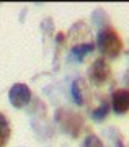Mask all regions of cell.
<instances>
[{"mask_svg": "<svg viewBox=\"0 0 129 147\" xmlns=\"http://www.w3.org/2000/svg\"><path fill=\"white\" fill-rule=\"evenodd\" d=\"M97 46L105 57L114 59L123 53V38L111 25H106L97 34Z\"/></svg>", "mask_w": 129, "mask_h": 147, "instance_id": "1", "label": "cell"}, {"mask_svg": "<svg viewBox=\"0 0 129 147\" xmlns=\"http://www.w3.org/2000/svg\"><path fill=\"white\" fill-rule=\"evenodd\" d=\"M88 79L97 87H101L106 84L111 79V65L108 64V61L105 57L95 59L88 67Z\"/></svg>", "mask_w": 129, "mask_h": 147, "instance_id": "2", "label": "cell"}, {"mask_svg": "<svg viewBox=\"0 0 129 147\" xmlns=\"http://www.w3.org/2000/svg\"><path fill=\"white\" fill-rule=\"evenodd\" d=\"M59 121H61L62 127L69 132V134H72V136H77L78 132L82 131V126H83V118L78 113L72 110H61L59 113Z\"/></svg>", "mask_w": 129, "mask_h": 147, "instance_id": "3", "label": "cell"}, {"mask_svg": "<svg viewBox=\"0 0 129 147\" xmlns=\"http://www.w3.org/2000/svg\"><path fill=\"white\" fill-rule=\"evenodd\" d=\"M8 100H10L11 106H15V108H25L31 100L30 87L21 82L11 85V88L8 90Z\"/></svg>", "mask_w": 129, "mask_h": 147, "instance_id": "4", "label": "cell"}, {"mask_svg": "<svg viewBox=\"0 0 129 147\" xmlns=\"http://www.w3.org/2000/svg\"><path fill=\"white\" fill-rule=\"evenodd\" d=\"M111 106L116 115L129 111V88H116L111 95Z\"/></svg>", "mask_w": 129, "mask_h": 147, "instance_id": "5", "label": "cell"}, {"mask_svg": "<svg viewBox=\"0 0 129 147\" xmlns=\"http://www.w3.org/2000/svg\"><path fill=\"white\" fill-rule=\"evenodd\" d=\"M11 136V126L10 119L7 118L5 113L0 111V147H7Z\"/></svg>", "mask_w": 129, "mask_h": 147, "instance_id": "6", "label": "cell"}, {"mask_svg": "<svg viewBox=\"0 0 129 147\" xmlns=\"http://www.w3.org/2000/svg\"><path fill=\"white\" fill-rule=\"evenodd\" d=\"M72 93L74 98L78 105H83L85 103V96H87V85H85V80L83 79H77L72 85Z\"/></svg>", "mask_w": 129, "mask_h": 147, "instance_id": "7", "label": "cell"}, {"mask_svg": "<svg viewBox=\"0 0 129 147\" xmlns=\"http://www.w3.org/2000/svg\"><path fill=\"white\" fill-rule=\"evenodd\" d=\"M82 147H103V142H101V139H100L98 136L90 134V136H87L83 139Z\"/></svg>", "mask_w": 129, "mask_h": 147, "instance_id": "8", "label": "cell"}, {"mask_svg": "<svg viewBox=\"0 0 129 147\" xmlns=\"http://www.w3.org/2000/svg\"><path fill=\"white\" fill-rule=\"evenodd\" d=\"M106 115H108V101H101V106L93 111V118L101 119V118H103V116H106Z\"/></svg>", "mask_w": 129, "mask_h": 147, "instance_id": "9", "label": "cell"}, {"mask_svg": "<svg viewBox=\"0 0 129 147\" xmlns=\"http://www.w3.org/2000/svg\"><path fill=\"white\" fill-rule=\"evenodd\" d=\"M126 80H128V85H129V74H128V77H126Z\"/></svg>", "mask_w": 129, "mask_h": 147, "instance_id": "10", "label": "cell"}]
</instances>
